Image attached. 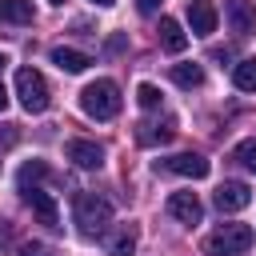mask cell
<instances>
[{"label":"cell","instance_id":"ffe728a7","mask_svg":"<svg viewBox=\"0 0 256 256\" xmlns=\"http://www.w3.org/2000/svg\"><path fill=\"white\" fill-rule=\"evenodd\" d=\"M232 160H240L244 168H252V172H256V136H252V140H240V144H236V152H232Z\"/></svg>","mask_w":256,"mask_h":256},{"label":"cell","instance_id":"3957f363","mask_svg":"<svg viewBox=\"0 0 256 256\" xmlns=\"http://www.w3.org/2000/svg\"><path fill=\"white\" fill-rule=\"evenodd\" d=\"M252 240H256V232H252L248 224H220V228L204 240V252H208V256H240V252L252 248Z\"/></svg>","mask_w":256,"mask_h":256},{"label":"cell","instance_id":"277c9868","mask_svg":"<svg viewBox=\"0 0 256 256\" xmlns=\"http://www.w3.org/2000/svg\"><path fill=\"white\" fill-rule=\"evenodd\" d=\"M16 96L24 104V112H44L52 92H48V80L36 72V68H16Z\"/></svg>","mask_w":256,"mask_h":256},{"label":"cell","instance_id":"484cf974","mask_svg":"<svg viewBox=\"0 0 256 256\" xmlns=\"http://www.w3.org/2000/svg\"><path fill=\"white\" fill-rule=\"evenodd\" d=\"M92 4H100V8H108V4H116V0H92Z\"/></svg>","mask_w":256,"mask_h":256},{"label":"cell","instance_id":"4fadbf2b","mask_svg":"<svg viewBox=\"0 0 256 256\" xmlns=\"http://www.w3.org/2000/svg\"><path fill=\"white\" fill-rule=\"evenodd\" d=\"M156 32H160V48H164V52H184V48H188V32L180 28V20L164 16Z\"/></svg>","mask_w":256,"mask_h":256},{"label":"cell","instance_id":"603a6c76","mask_svg":"<svg viewBox=\"0 0 256 256\" xmlns=\"http://www.w3.org/2000/svg\"><path fill=\"white\" fill-rule=\"evenodd\" d=\"M20 140V132H16V124H0V144L8 148V144H16Z\"/></svg>","mask_w":256,"mask_h":256},{"label":"cell","instance_id":"9a60e30c","mask_svg":"<svg viewBox=\"0 0 256 256\" xmlns=\"http://www.w3.org/2000/svg\"><path fill=\"white\" fill-rule=\"evenodd\" d=\"M32 16H36L32 0H0V20H8V24H32Z\"/></svg>","mask_w":256,"mask_h":256},{"label":"cell","instance_id":"2e32d148","mask_svg":"<svg viewBox=\"0 0 256 256\" xmlns=\"http://www.w3.org/2000/svg\"><path fill=\"white\" fill-rule=\"evenodd\" d=\"M168 76H172L180 88H200V84H204V68H200V64H192V60H188V64H172V68H168Z\"/></svg>","mask_w":256,"mask_h":256},{"label":"cell","instance_id":"5b68a950","mask_svg":"<svg viewBox=\"0 0 256 256\" xmlns=\"http://www.w3.org/2000/svg\"><path fill=\"white\" fill-rule=\"evenodd\" d=\"M208 168H212V164H208L200 152H180V156L156 160V172H172V176H188V180H204Z\"/></svg>","mask_w":256,"mask_h":256},{"label":"cell","instance_id":"5bb4252c","mask_svg":"<svg viewBox=\"0 0 256 256\" xmlns=\"http://www.w3.org/2000/svg\"><path fill=\"white\" fill-rule=\"evenodd\" d=\"M52 64L60 72H84L92 64V56L88 52H76V48H52Z\"/></svg>","mask_w":256,"mask_h":256},{"label":"cell","instance_id":"ba28073f","mask_svg":"<svg viewBox=\"0 0 256 256\" xmlns=\"http://www.w3.org/2000/svg\"><path fill=\"white\" fill-rule=\"evenodd\" d=\"M172 136H176V120H140L136 124V144H144V148L168 144Z\"/></svg>","mask_w":256,"mask_h":256},{"label":"cell","instance_id":"e0dca14e","mask_svg":"<svg viewBox=\"0 0 256 256\" xmlns=\"http://www.w3.org/2000/svg\"><path fill=\"white\" fill-rule=\"evenodd\" d=\"M232 84H236L240 92H256V60H252V56L232 64Z\"/></svg>","mask_w":256,"mask_h":256},{"label":"cell","instance_id":"7a4b0ae2","mask_svg":"<svg viewBox=\"0 0 256 256\" xmlns=\"http://www.w3.org/2000/svg\"><path fill=\"white\" fill-rule=\"evenodd\" d=\"M72 220H76V228H80L84 236H100V232H108V224H112V204H108L104 196H96V192H84V196H76Z\"/></svg>","mask_w":256,"mask_h":256},{"label":"cell","instance_id":"d6986e66","mask_svg":"<svg viewBox=\"0 0 256 256\" xmlns=\"http://www.w3.org/2000/svg\"><path fill=\"white\" fill-rule=\"evenodd\" d=\"M48 176V164L44 160H28L24 168H20V192L24 188H36V180H44Z\"/></svg>","mask_w":256,"mask_h":256},{"label":"cell","instance_id":"8992f818","mask_svg":"<svg viewBox=\"0 0 256 256\" xmlns=\"http://www.w3.org/2000/svg\"><path fill=\"white\" fill-rule=\"evenodd\" d=\"M252 204V188L244 184V180H224L220 188H216V208L220 212H240V208H248Z\"/></svg>","mask_w":256,"mask_h":256},{"label":"cell","instance_id":"7c38bea8","mask_svg":"<svg viewBox=\"0 0 256 256\" xmlns=\"http://www.w3.org/2000/svg\"><path fill=\"white\" fill-rule=\"evenodd\" d=\"M188 28H192V36L216 32V8L208 0H188Z\"/></svg>","mask_w":256,"mask_h":256},{"label":"cell","instance_id":"9c48e42d","mask_svg":"<svg viewBox=\"0 0 256 256\" xmlns=\"http://www.w3.org/2000/svg\"><path fill=\"white\" fill-rule=\"evenodd\" d=\"M68 160L72 164H80V168H100L104 164V148L96 144V140H84V136H76V140H68Z\"/></svg>","mask_w":256,"mask_h":256},{"label":"cell","instance_id":"83f0119b","mask_svg":"<svg viewBox=\"0 0 256 256\" xmlns=\"http://www.w3.org/2000/svg\"><path fill=\"white\" fill-rule=\"evenodd\" d=\"M52 4H64V0H52Z\"/></svg>","mask_w":256,"mask_h":256},{"label":"cell","instance_id":"6da1fadb","mask_svg":"<svg viewBox=\"0 0 256 256\" xmlns=\"http://www.w3.org/2000/svg\"><path fill=\"white\" fill-rule=\"evenodd\" d=\"M80 108H84V116H92V120H112V116L120 112V88H116V80L100 76V80L84 84V88H80Z\"/></svg>","mask_w":256,"mask_h":256},{"label":"cell","instance_id":"7402d4cb","mask_svg":"<svg viewBox=\"0 0 256 256\" xmlns=\"http://www.w3.org/2000/svg\"><path fill=\"white\" fill-rule=\"evenodd\" d=\"M20 256H48V244H40V240H28V244H20Z\"/></svg>","mask_w":256,"mask_h":256},{"label":"cell","instance_id":"cb8c5ba5","mask_svg":"<svg viewBox=\"0 0 256 256\" xmlns=\"http://www.w3.org/2000/svg\"><path fill=\"white\" fill-rule=\"evenodd\" d=\"M136 8H140V12H156V8H160V0H136Z\"/></svg>","mask_w":256,"mask_h":256},{"label":"cell","instance_id":"30bf717a","mask_svg":"<svg viewBox=\"0 0 256 256\" xmlns=\"http://www.w3.org/2000/svg\"><path fill=\"white\" fill-rule=\"evenodd\" d=\"M24 200L32 204V212H36V220H40L44 228H60V212H56V200H52L44 188H24Z\"/></svg>","mask_w":256,"mask_h":256},{"label":"cell","instance_id":"4316f807","mask_svg":"<svg viewBox=\"0 0 256 256\" xmlns=\"http://www.w3.org/2000/svg\"><path fill=\"white\" fill-rule=\"evenodd\" d=\"M4 64H8V56H4V52H0V68H4Z\"/></svg>","mask_w":256,"mask_h":256},{"label":"cell","instance_id":"d4e9b609","mask_svg":"<svg viewBox=\"0 0 256 256\" xmlns=\"http://www.w3.org/2000/svg\"><path fill=\"white\" fill-rule=\"evenodd\" d=\"M4 108H8V88L0 84V112H4Z\"/></svg>","mask_w":256,"mask_h":256},{"label":"cell","instance_id":"ac0fdd59","mask_svg":"<svg viewBox=\"0 0 256 256\" xmlns=\"http://www.w3.org/2000/svg\"><path fill=\"white\" fill-rule=\"evenodd\" d=\"M136 252V232L132 228H116L108 236V256H132Z\"/></svg>","mask_w":256,"mask_h":256},{"label":"cell","instance_id":"52a82bcc","mask_svg":"<svg viewBox=\"0 0 256 256\" xmlns=\"http://www.w3.org/2000/svg\"><path fill=\"white\" fill-rule=\"evenodd\" d=\"M164 208H168V216H172V220H180V224H200V216H204V208H200L196 192H172Z\"/></svg>","mask_w":256,"mask_h":256},{"label":"cell","instance_id":"44dd1931","mask_svg":"<svg viewBox=\"0 0 256 256\" xmlns=\"http://www.w3.org/2000/svg\"><path fill=\"white\" fill-rule=\"evenodd\" d=\"M136 100H140V108H160V88L156 84H140L136 88Z\"/></svg>","mask_w":256,"mask_h":256},{"label":"cell","instance_id":"8fae6325","mask_svg":"<svg viewBox=\"0 0 256 256\" xmlns=\"http://www.w3.org/2000/svg\"><path fill=\"white\" fill-rule=\"evenodd\" d=\"M224 16H228V24H232V32H236V36L256 32V4H252V0H228Z\"/></svg>","mask_w":256,"mask_h":256}]
</instances>
